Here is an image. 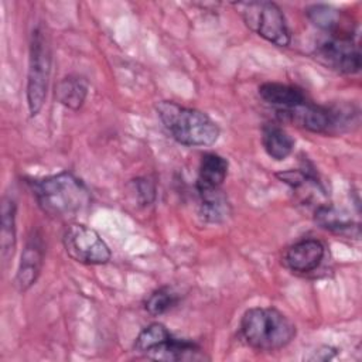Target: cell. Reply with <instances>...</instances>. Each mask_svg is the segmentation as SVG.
<instances>
[{
    "mask_svg": "<svg viewBox=\"0 0 362 362\" xmlns=\"http://www.w3.org/2000/svg\"><path fill=\"white\" fill-rule=\"evenodd\" d=\"M31 188L41 211L52 218H72L90 202L86 185L69 171L34 180Z\"/></svg>",
    "mask_w": 362,
    "mask_h": 362,
    "instance_id": "1",
    "label": "cell"
},
{
    "mask_svg": "<svg viewBox=\"0 0 362 362\" xmlns=\"http://www.w3.org/2000/svg\"><path fill=\"white\" fill-rule=\"evenodd\" d=\"M157 116L175 141L188 147H206L218 141L221 129L205 112L182 106L174 100H161Z\"/></svg>",
    "mask_w": 362,
    "mask_h": 362,
    "instance_id": "2",
    "label": "cell"
},
{
    "mask_svg": "<svg viewBox=\"0 0 362 362\" xmlns=\"http://www.w3.org/2000/svg\"><path fill=\"white\" fill-rule=\"evenodd\" d=\"M243 341L257 351H277L287 346L296 337L294 322L273 307H253L240 320Z\"/></svg>",
    "mask_w": 362,
    "mask_h": 362,
    "instance_id": "3",
    "label": "cell"
},
{
    "mask_svg": "<svg viewBox=\"0 0 362 362\" xmlns=\"http://www.w3.org/2000/svg\"><path fill=\"white\" fill-rule=\"evenodd\" d=\"M51 44L49 37L42 25H37L31 31L28 51V72H27V106L30 116H37L44 106L49 75H51Z\"/></svg>",
    "mask_w": 362,
    "mask_h": 362,
    "instance_id": "4",
    "label": "cell"
},
{
    "mask_svg": "<svg viewBox=\"0 0 362 362\" xmlns=\"http://www.w3.org/2000/svg\"><path fill=\"white\" fill-rule=\"evenodd\" d=\"M245 24L266 41L287 47L291 42V33L283 10L273 1L239 3Z\"/></svg>",
    "mask_w": 362,
    "mask_h": 362,
    "instance_id": "5",
    "label": "cell"
},
{
    "mask_svg": "<svg viewBox=\"0 0 362 362\" xmlns=\"http://www.w3.org/2000/svg\"><path fill=\"white\" fill-rule=\"evenodd\" d=\"M62 243L68 256L82 264H105L112 257V252L100 235L82 223L68 225Z\"/></svg>",
    "mask_w": 362,
    "mask_h": 362,
    "instance_id": "6",
    "label": "cell"
},
{
    "mask_svg": "<svg viewBox=\"0 0 362 362\" xmlns=\"http://www.w3.org/2000/svg\"><path fill=\"white\" fill-rule=\"evenodd\" d=\"M315 57L324 66L338 74L352 75L361 69L359 45L351 35L334 34L315 48Z\"/></svg>",
    "mask_w": 362,
    "mask_h": 362,
    "instance_id": "7",
    "label": "cell"
},
{
    "mask_svg": "<svg viewBox=\"0 0 362 362\" xmlns=\"http://www.w3.org/2000/svg\"><path fill=\"white\" fill-rule=\"evenodd\" d=\"M44 263V242L38 232H31L21 253L14 286L20 293H25L35 284Z\"/></svg>",
    "mask_w": 362,
    "mask_h": 362,
    "instance_id": "8",
    "label": "cell"
},
{
    "mask_svg": "<svg viewBox=\"0 0 362 362\" xmlns=\"http://www.w3.org/2000/svg\"><path fill=\"white\" fill-rule=\"evenodd\" d=\"M325 256V246L318 239H301L291 245L284 256V264L294 273H310L315 270Z\"/></svg>",
    "mask_w": 362,
    "mask_h": 362,
    "instance_id": "9",
    "label": "cell"
},
{
    "mask_svg": "<svg viewBox=\"0 0 362 362\" xmlns=\"http://www.w3.org/2000/svg\"><path fill=\"white\" fill-rule=\"evenodd\" d=\"M259 96L263 102L276 107L277 113L281 116L308 100L300 88L279 82H266L260 85Z\"/></svg>",
    "mask_w": 362,
    "mask_h": 362,
    "instance_id": "10",
    "label": "cell"
},
{
    "mask_svg": "<svg viewBox=\"0 0 362 362\" xmlns=\"http://www.w3.org/2000/svg\"><path fill=\"white\" fill-rule=\"evenodd\" d=\"M150 359L156 361H194L201 359V348L187 339H178L173 337V334L160 342L156 348H153L147 355Z\"/></svg>",
    "mask_w": 362,
    "mask_h": 362,
    "instance_id": "11",
    "label": "cell"
},
{
    "mask_svg": "<svg viewBox=\"0 0 362 362\" xmlns=\"http://www.w3.org/2000/svg\"><path fill=\"white\" fill-rule=\"evenodd\" d=\"M228 160L216 153H206L199 163V171L197 178V189L221 188L228 175Z\"/></svg>",
    "mask_w": 362,
    "mask_h": 362,
    "instance_id": "12",
    "label": "cell"
},
{
    "mask_svg": "<svg viewBox=\"0 0 362 362\" xmlns=\"http://www.w3.org/2000/svg\"><path fill=\"white\" fill-rule=\"evenodd\" d=\"M1 221H0V245H1V259L7 263L16 250L17 243V226L16 215L17 205L11 197H3L1 201Z\"/></svg>",
    "mask_w": 362,
    "mask_h": 362,
    "instance_id": "13",
    "label": "cell"
},
{
    "mask_svg": "<svg viewBox=\"0 0 362 362\" xmlns=\"http://www.w3.org/2000/svg\"><path fill=\"white\" fill-rule=\"evenodd\" d=\"M262 144L267 156L276 161L287 158L294 150L293 137L276 124H267L263 127Z\"/></svg>",
    "mask_w": 362,
    "mask_h": 362,
    "instance_id": "14",
    "label": "cell"
},
{
    "mask_svg": "<svg viewBox=\"0 0 362 362\" xmlns=\"http://www.w3.org/2000/svg\"><path fill=\"white\" fill-rule=\"evenodd\" d=\"M88 82L82 76L69 75L61 79L55 89V96L59 103L66 106L68 109L78 110L85 103L88 96Z\"/></svg>",
    "mask_w": 362,
    "mask_h": 362,
    "instance_id": "15",
    "label": "cell"
},
{
    "mask_svg": "<svg viewBox=\"0 0 362 362\" xmlns=\"http://www.w3.org/2000/svg\"><path fill=\"white\" fill-rule=\"evenodd\" d=\"M198 192L201 197L199 214L206 222L219 223L228 218L230 212V205L221 188L199 189Z\"/></svg>",
    "mask_w": 362,
    "mask_h": 362,
    "instance_id": "16",
    "label": "cell"
},
{
    "mask_svg": "<svg viewBox=\"0 0 362 362\" xmlns=\"http://www.w3.org/2000/svg\"><path fill=\"white\" fill-rule=\"evenodd\" d=\"M178 301H180V294L174 288L164 286L150 293V296L144 301V310L150 315L156 317L174 308L178 304Z\"/></svg>",
    "mask_w": 362,
    "mask_h": 362,
    "instance_id": "17",
    "label": "cell"
},
{
    "mask_svg": "<svg viewBox=\"0 0 362 362\" xmlns=\"http://www.w3.org/2000/svg\"><path fill=\"white\" fill-rule=\"evenodd\" d=\"M170 335L171 332L165 328V325L160 322H153L140 331L134 341V349L143 355H147L153 348H156Z\"/></svg>",
    "mask_w": 362,
    "mask_h": 362,
    "instance_id": "18",
    "label": "cell"
},
{
    "mask_svg": "<svg viewBox=\"0 0 362 362\" xmlns=\"http://www.w3.org/2000/svg\"><path fill=\"white\" fill-rule=\"evenodd\" d=\"M310 21L321 30L334 31L341 25V13L327 4H314L307 8Z\"/></svg>",
    "mask_w": 362,
    "mask_h": 362,
    "instance_id": "19",
    "label": "cell"
},
{
    "mask_svg": "<svg viewBox=\"0 0 362 362\" xmlns=\"http://www.w3.org/2000/svg\"><path fill=\"white\" fill-rule=\"evenodd\" d=\"M315 222L321 228L334 232H342L349 229L352 225V221L346 216V214L327 205H322L315 211Z\"/></svg>",
    "mask_w": 362,
    "mask_h": 362,
    "instance_id": "20",
    "label": "cell"
},
{
    "mask_svg": "<svg viewBox=\"0 0 362 362\" xmlns=\"http://www.w3.org/2000/svg\"><path fill=\"white\" fill-rule=\"evenodd\" d=\"M133 189L136 192L137 201L141 205H150L156 199V185L151 180L143 177V178H136L133 180Z\"/></svg>",
    "mask_w": 362,
    "mask_h": 362,
    "instance_id": "21",
    "label": "cell"
}]
</instances>
